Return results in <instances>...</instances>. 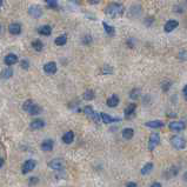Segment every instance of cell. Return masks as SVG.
I'll list each match as a JSON object with an SVG mask.
<instances>
[{"instance_id": "36", "label": "cell", "mask_w": 187, "mask_h": 187, "mask_svg": "<svg viewBox=\"0 0 187 187\" xmlns=\"http://www.w3.org/2000/svg\"><path fill=\"white\" fill-rule=\"evenodd\" d=\"M87 1L91 4V5H97V4H99L100 0H87Z\"/></svg>"}, {"instance_id": "41", "label": "cell", "mask_w": 187, "mask_h": 187, "mask_svg": "<svg viewBox=\"0 0 187 187\" xmlns=\"http://www.w3.org/2000/svg\"><path fill=\"white\" fill-rule=\"evenodd\" d=\"M184 178H185V181H187V172L184 174Z\"/></svg>"}, {"instance_id": "10", "label": "cell", "mask_w": 187, "mask_h": 187, "mask_svg": "<svg viewBox=\"0 0 187 187\" xmlns=\"http://www.w3.org/2000/svg\"><path fill=\"white\" fill-rule=\"evenodd\" d=\"M53 140L52 139H46V140H44L41 142V150L44 151V152H51L53 150Z\"/></svg>"}, {"instance_id": "3", "label": "cell", "mask_w": 187, "mask_h": 187, "mask_svg": "<svg viewBox=\"0 0 187 187\" xmlns=\"http://www.w3.org/2000/svg\"><path fill=\"white\" fill-rule=\"evenodd\" d=\"M84 113H85L88 118H91L92 120H94L95 123H100V120H101L100 114L99 113H97V112H94V110L91 107V106H86V107L84 108Z\"/></svg>"}, {"instance_id": "37", "label": "cell", "mask_w": 187, "mask_h": 187, "mask_svg": "<svg viewBox=\"0 0 187 187\" xmlns=\"http://www.w3.org/2000/svg\"><path fill=\"white\" fill-rule=\"evenodd\" d=\"M102 73H112V68L111 67H108V66H106L105 70H104V72Z\"/></svg>"}, {"instance_id": "40", "label": "cell", "mask_w": 187, "mask_h": 187, "mask_svg": "<svg viewBox=\"0 0 187 187\" xmlns=\"http://www.w3.org/2000/svg\"><path fill=\"white\" fill-rule=\"evenodd\" d=\"M2 166H4V159L0 157V168H1Z\"/></svg>"}, {"instance_id": "43", "label": "cell", "mask_w": 187, "mask_h": 187, "mask_svg": "<svg viewBox=\"0 0 187 187\" xmlns=\"http://www.w3.org/2000/svg\"><path fill=\"white\" fill-rule=\"evenodd\" d=\"M0 31H1V26H0Z\"/></svg>"}, {"instance_id": "17", "label": "cell", "mask_w": 187, "mask_h": 187, "mask_svg": "<svg viewBox=\"0 0 187 187\" xmlns=\"http://www.w3.org/2000/svg\"><path fill=\"white\" fill-rule=\"evenodd\" d=\"M106 104H107L108 107H117V106L119 105V98H118V95H115V94L111 95V97L107 99Z\"/></svg>"}, {"instance_id": "15", "label": "cell", "mask_w": 187, "mask_h": 187, "mask_svg": "<svg viewBox=\"0 0 187 187\" xmlns=\"http://www.w3.org/2000/svg\"><path fill=\"white\" fill-rule=\"evenodd\" d=\"M38 33L40 35L48 37V35H51V33H52V27H51L50 25H44V26H41V27L38 28Z\"/></svg>"}, {"instance_id": "19", "label": "cell", "mask_w": 187, "mask_h": 187, "mask_svg": "<svg viewBox=\"0 0 187 187\" xmlns=\"http://www.w3.org/2000/svg\"><path fill=\"white\" fill-rule=\"evenodd\" d=\"M145 125L150 128H160V127L164 126V123L160 121V120H153V121H147Z\"/></svg>"}, {"instance_id": "31", "label": "cell", "mask_w": 187, "mask_h": 187, "mask_svg": "<svg viewBox=\"0 0 187 187\" xmlns=\"http://www.w3.org/2000/svg\"><path fill=\"white\" fill-rule=\"evenodd\" d=\"M140 95V89H138V88H134V89H132L131 91V93H129V97L132 98V99H138V97Z\"/></svg>"}, {"instance_id": "32", "label": "cell", "mask_w": 187, "mask_h": 187, "mask_svg": "<svg viewBox=\"0 0 187 187\" xmlns=\"http://www.w3.org/2000/svg\"><path fill=\"white\" fill-rule=\"evenodd\" d=\"M92 42V37L89 34H85L84 35V38H82V44H85V45H89Z\"/></svg>"}, {"instance_id": "1", "label": "cell", "mask_w": 187, "mask_h": 187, "mask_svg": "<svg viewBox=\"0 0 187 187\" xmlns=\"http://www.w3.org/2000/svg\"><path fill=\"white\" fill-rule=\"evenodd\" d=\"M106 14L111 15V17H118V15H121L124 13V6L117 2H113L106 7Z\"/></svg>"}, {"instance_id": "28", "label": "cell", "mask_w": 187, "mask_h": 187, "mask_svg": "<svg viewBox=\"0 0 187 187\" xmlns=\"http://www.w3.org/2000/svg\"><path fill=\"white\" fill-rule=\"evenodd\" d=\"M102 25H104V28H105V32L107 33V34H108V35H114V33H115V29H114V27L110 26L107 23H102Z\"/></svg>"}, {"instance_id": "30", "label": "cell", "mask_w": 187, "mask_h": 187, "mask_svg": "<svg viewBox=\"0 0 187 187\" xmlns=\"http://www.w3.org/2000/svg\"><path fill=\"white\" fill-rule=\"evenodd\" d=\"M44 2H45L47 5V7H50V8H58L57 0H44Z\"/></svg>"}, {"instance_id": "22", "label": "cell", "mask_w": 187, "mask_h": 187, "mask_svg": "<svg viewBox=\"0 0 187 187\" xmlns=\"http://www.w3.org/2000/svg\"><path fill=\"white\" fill-rule=\"evenodd\" d=\"M135 108H137V105H135V104H129V105L126 107V110H125V117L126 118L131 117L135 112Z\"/></svg>"}, {"instance_id": "21", "label": "cell", "mask_w": 187, "mask_h": 187, "mask_svg": "<svg viewBox=\"0 0 187 187\" xmlns=\"http://www.w3.org/2000/svg\"><path fill=\"white\" fill-rule=\"evenodd\" d=\"M54 44H55L57 46H64V45L67 44V37H66L65 34L59 35L58 38L54 40Z\"/></svg>"}, {"instance_id": "33", "label": "cell", "mask_w": 187, "mask_h": 187, "mask_svg": "<svg viewBox=\"0 0 187 187\" xmlns=\"http://www.w3.org/2000/svg\"><path fill=\"white\" fill-rule=\"evenodd\" d=\"M20 66H21V68H24V70H28L29 68V63H28V60H21L20 61Z\"/></svg>"}, {"instance_id": "38", "label": "cell", "mask_w": 187, "mask_h": 187, "mask_svg": "<svg viewBox=\"0 0 187 187\" xmlns=\"http://www.w3.org/2000/svg\"><path fill=\"white\" fill-rule=\"evenodd\" d=\"M126 187H137V184L135 182H128Z\"/></svg>"}, {"instance_id": "7", "label": "cell", "mask_w": 187, "mask_h": 187, "mask_svg": "<svg viewBox=\"0 0 187 187\" xmlns=\"http://www.w3.org/2000/svg\"><path fill=\"white\" fill-rule=\"evenodd\" d=\"M48 167L55 171H61L64 168V163H63V160H60V159H53V160H51V161L48 163Z\"/></svg>"}, {"instance_id": "35", "label": "cell", "mask_w": 187, "mask_h": 187, "mask_svg": "<svg viewBox=\"0 0 187 187\" xmlns=\"http://www.w3.org/2000/svg\"><path fill=\"white\" fill-rule=\"evenodd\" d=\"M182 94H184V98H185V100H187V85L184 87V89H182Z\"/></svg>"}, {"instance_id": "34", "label": "cell", "mask_w": 187, "mask_h": 187, "mask_svg": "<svg viewBox=\"0 0 187 187\" xmlns=\"http://www.w3.org/2000/svg\"><path fill=\"white\" fill-rule=\"evenodd\" d=\"M38 182V178H29V185H33Z\"/></svg>"}, {"instance_id": "44", "label": "cell", "mask_w": 187, "mask_h": 187, "mask_svg": "<svg viewBox=\"0 0 187 187\" xmlns=\"http://www.w3.org/2000/svg\"><path fill=\"white\" fill-rule=\"evenodd\" d=\"M186 1H187V0H186Z\"/></svg>"}, {"instance_id": "27", "label": "cell", "mask_w": 187, "mask_h": 187, "mask_svg": "<svg viewBox=\"0 0 187 187\" xmlns=\"http://www.w3.org/2000/svg\"><path fill=\"white\" fill-rule=\"evenodd\" d=\"M82 97H84L85 100L89 101V100H93L94 98H95V94H94V91H92V89H86Z\"/></svg>"}, {"instance_id": "2", "label": "cell", "mask_w": 187, "mask_h": 187, "mask_svg": "<svg viewBox=\"0 0 187 187\" xmlns=\"http://www.w3.org/2000/svg\"><path fill=\"white\" fill-rule=\"evenodd\" d=\"M171 144H172V146L174 147V148H176V150H184V148L186 147V140H185L182 137H179V135L172 137Z\"/></svg>"}, {"instance_id": "5", "label": "cell", "mask_w": 187, "mask_h": 187, "mask_svg": "<svg viewBox=\"0 0 187 187\" xmlns=\"http://www.w3.org/2000/svg\"><path fill=\"white\" fill-rule=\"evenodd\" d=\"M44 71L46 72L47 74H54L58 71V66H57V64L54 61H48V63L44 65Z\"/></svg>"}, {"instance_id": "8", "label": "cell", "mask_w": 187, "mask_h": 187, "mask_svg": "<svg viewBox=\"0 0 187 187\" xmlns=\"http://www.w3.org/2000/svg\"><path fill=\"white\" fill-rule=\"evenodd\" d=\"M35 161L34 160H32V159H29L27 161H25V164L23 165V173L24 174H26V173H28L31 171L34 170L35 167Z\"/></svg>"}, {"instance_id": "11", "label": "cell", "mask_w": 187, "mask_h": 187, "mask_svg": "<svg viewBox=\"0 0 187 187\" xmlns=\"http://www.w3.org/2000/svg\"><path fill=\"white\" fill-rule=\"evenodd\" d=\"M168 127H170V129H172V131L179 132V131L185 129V124L182 123V121H172V123H170Z\"/></svg>"}, {"instance_id": "13", "label": "cell", "mask_w": 187, "mask_h": 187, "mask_svg": "<svg viewBox=\"0 0 187 187\" xmlns=\"http://www.w3.org/2000/svg\"><path fill=\"white\" fill-rule=\"evenodd\" d=\"M4 61H5L6 65H8V66H12V65L17 64L18 63V57L15 54H13V53H10V54H7L4 59Z\"/></svg>"}, {"instance_id": "42", "label": "cell", "mask_w": 187, "mask_h": 187, "mask_svg": "<svg viewBox=\"0 0 187 187\" xmlns=\"http://www.w3.org/2000/svg\"><path fill=\"white\" fill-rule=\"evenodd\" d=\"M2 5V0H0V6Z\"/></svg>"}, {"instance_id": "23", "label": "cell", "mask_w": 187, "mask_h": 187, "mask_svg": "<svg viewBox=\"0 0 187 187\" xmlns=\"http://www.w3.org/2000/svg\"><path fill=\"white\" fill-rule=\"evenodd\" d=\"M28 113L31 115H38V114L41 113V107L39 105H37V104H33V106L29 108Z\"/></svg>"}, {"instance_id": "14", "label": "cell", "mask_w": 187, "mask_h": 187, "mask_svg": "<svg viewBox=\"0 0 187 187\" xmlns=\"http://www.w3.org/2000/svg\"><path fill=\"white\" fill-rule=\"evenodd\" d=\"M100 117H101L102 123H105V124H112V123H115V121H120L119 118H113L111 117V115H108V114H106V113H101Z\"/></svg>"}, {"instance_id": "12", "label": "cell", "mask_w": 187, "mask_h": 187, "mask_svg": "<svg viewBox=\"0 0 187 187\" xmlns=\"http://www.w3.org/2000/svg\"><path fill=\"white\" fill-rule=\"evenodd\" d=\"M178 25H179V23L176 21V20H168L167 23L165 24V32H167V33H170V32H172L173 29H176V27H178Z\"/></svg>"}, {"instance_id": "16", "label": "cell", "mask_w": 187, "mask_h": 187, "mask_svg": "<svg viewBox=\"0 0 187 187\" xmlns=\"http://www.w3.org/2000/svg\"><path fill=\"white\" fill-rule=\"evenodd\" d=\"M31 128L32 129H40L45 126V121L42 119H34L32 123H31Z\"/></svg>"}, {"instance_id": "24", "label": "cell", "mask_w": 187, "mask_h": 187, "mask_svg": "<svg viewBox=\"0 0 187 187\" xmlns=\"http://www.w3.org/2000/svg\"><path fill=\"white\" fill-rule=\"evenodd\" d=\"M32 47L34 48V51H37V52H41L42 48H44V44L39 39H37V40H34L32 42Z\"/></svg>"}, {"instance_id": "9", "label": "cell", "mask_w": 187, "mask_h": 187, "mask_svg": "<svg viewBox=\"0 0 187 187\" xmlns=\"http://www.w3.org/2000/svg\"><path fill=\"white\" fill-rule=\"evenodd\" d=\"M8 32L13 35H19L21 33V25L19 23H13L8 26Z\"/></svg>"}, {"instance_id": "39", "label": "cell", "mask_w": 187, "mask_h": 187, "mask_svg": "<svg viewBox=\"0 0 187 187\" xmlns=\"http://www.w3.org/2000/svg\"><path fill=\"white\" fill-rule=\"evenodd\" d=\"M151 187H161V185H160L159 182H154V184H152V186Z\"/></svg>"}, {"instance_id": "29", "label": "cell", "mask_w": 187, "mask_h": 187, "mask_svg": "<svg viewBox=\"0 0 187 187\" xmlns=\"http://www.w3.org/2000/svg\"><path fill=\"white\" fill-rule=\"evenodd\" d=\"M33 104H34V101H33V100H31V99L26 100V101L24 102V105H23V110H24V111H26V112H28L29 108L33 106Z\"/></svg>"}, {"instance_id": "20", "label": "cell", "mask_w": 187, "mask_h": 187, "mask_svg": "<svg viewBox=\"0 0 187 187\" xmlns=\"http://www.w3.org/2000/svg\"><path fill=\"white\" fill-rule=\"evenodd\" d=\"M121 134H123V138H125L126 140H129V139H132V138H133V135H134V131H133V128H124Z\"/></svg>"}, {"instance_id": "25", "label": "cell", "mask_w": 187, "mask_h": 187, "mask_svg": "<svg viewBox=\"0 0 187 187\" xmlns=\"http://www.w3.org/2000/svg\"><path fill=\"white\" fill-rule=\"evenodd\" d=\"M12 76H13V70H12V68H6V70H4L1 72L0 78H1V79H10Z\"/></svg>"}, {"instance_id": "26", "label": "cell", "mask_w": 187, "mask_h": 187, "mask_svg": "<svg viewBox=\"0 0 187 187\" xmlns=\"http://www.w3.org/2000/svg\"><path fill=\"white\" fill-rule=\"evenodd\" d=\"M152 170H153V164L152 163H147V164L141 168V174H142V176H146L148 173H151Z\"/></svg>"}, {"instance_id": "4", "label": "cell", "mask_w": 187, "mask_h": 187, "mask_svg": "<svg viewBox=\"0 0 187 187\" xmlns=\"http://www.w3.org/2000/svg\"><path fill=\"white\" fill-rule=\"evenodd\" d=\"M160 144V135L158 133H153L150 137V141H148V150L150 151H153L155 147L158 146Z\"/></svg>"}, {"instance_id": "18", "label": "cell", "mask_w": 187, "mask_h": 187, "mask_svg": "<svg viewBox=\"0 0 187 187\" xmlns=\"http://www.w3.org/2000/svg\"><path fill=\"white\" fill-rule=\"evenodd\" d=\"M74 140V133L72 132V131H68V132H66L64 135H63V141H64L65 144H72V141Z\"/></svg>"}, {"instance_id": "6", "label": "cell", "mask_w": 187, "mask_h": 187, "mask_svg": "<svg viewBox=\"0 0 187 187\" xmlns=\"http://www.w3.org/2000/svg\"><path fill=\"white\" fill-rule=\"evenodd\" d=\"M28 14L33 18H40L42 15V10H41L40 6L32 5L28 8Z\"/></svg>"}]
</instances>
